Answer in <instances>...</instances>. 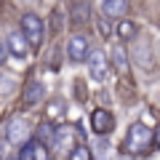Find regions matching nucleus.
Returning <instances> with one entry per match:
<instances>
[{
    "instance_id": "1",
    "label": "nucleus",
    "mask_w": 160,
    "mask_h": 160,
    "mask_svg": "<svg viewBox=\"0 0 160 160\" xmlns=\"http://www.w3.org/2000/svg\"><path fill=\"white\" fill-rule=\"evenodd\" d=\"M152 147V131H149L144 123H133L126 133V142H123V152L126 155H144Z\"/></svg>"
},
{
    "instance_id": "2",
    "label": "nucleus",
    "mask_w": 160,
    "mask_h": 160,
    "mask_svg": "<svg viewBox=\"0 0 160 160\" xmlns=\"http://www.w3.org/2000/svg\"><path fill=\"white\" fill-rule=\"evenodd\" d=\"M22 29H24V40H27V46L32 48H40V43H43V22H40V16H35V13H24L22 16Z\"/></svg>"
},
{
    "instance_id": "3",
    "label": "nucleus",
    "mask_w": 160,
    "mask_h": 160,
    "mask_svg": "<svg viewBox=\"0 0 160 160\" xmlns=\"http://www.w3.org/2000/svg\"><path fill=\"white\" fill-rule=\"evenodd\" d=\"M75 144V128L72 126H62V128H53V136L48 147L53 149L56 155H67Z\"/></svg>"
},
{
    "instance_id": "4",
    "label": "nucleus",
    "mask_w": 160,
    "mask_h": 160,
    "mask_svg": "<svg viewBox=\"0 0 160 160\" xmlns=\"http://www.w3.org/2000/svg\"><path fill=\"white\" fill-rule=\"evenodd\" d=\"M29 136V126H27V120L22 118V115H13L11 120L6 123V139L11 144H24Z\"/></svg>"
},
{
    "instance_id": "5",
    "label": "nucleus",
    "mask_w": 160,
    "mask_h": 160,
    "mask_svg": "<svg viewBox=\"0 0 160 160\" xmlns=\"http://www.w3.org/2000/svg\"><path fill=\"white\" fill-rule=\"evenodd\" d=\"M88 72H91L93 80H104L109 72V62H107V53L102 48H91L88 53Z\"/></svg>"
},
{
    "instance_id": "6",
    "label": "nucleus",
    "mask_w": 160,
    "mask_h": 160,
    "mask_svg": "<svg viewBox=\"0 0 160 160\" xmlns=\"http://www.w3.org/2000/svg\"><path fill=\"white\" fill-rule=\"evenodd\" d=\"M88 38H83V35H72L67 43V56L72 59V62H86L88 59Z\"/></svg>"
},
{
    "instance_id": "7",
    "label": "nucleus",
    "mask_w": 160,
    "mask_h": 160,
    "mask_svg": "<svg viewBox=\"0 0 160 160\" xmlns=\"http://www.w3.org/2000/svg\"><path fill=\"white\" fill-rule=\"evenodd\" d=\"M91 128H93V133H109L115 128V118L107 109H96L91 115Z\"/></svg>"
},
{
    "instance_id": "8",
    "label": "nucleus",
    "mask_w": 160,
    "mask_h": 160,
    "mask_svg": "<svg viewBox=\"0 0 160 160\" xmlns=\"http://www.w3.org/2000/svg\"><path fill=\"white\" fill-rule=\"evenodd\" d=\"M8 51L16 59H24L29 53V46H27V40H24L22 32H8Z\"/></svg>"
},
{
    "instance_id": "9",
    "label": "nucleus",
    "mask_w": 160,
    "mask_h": 160,
    "mask_svg": "<svg viewBox=\"0 0 160 160\" xmlns=\"http://www.w3.org/2000/svg\"><path fill=\"white\" fill-rule=\"evenodd\" d=\"M128 3L126 0H102V16L104 19H120L126 13Z\"/></svg>"
},
{
    "instance_id": "10",
    "label": "nucleus",
    "mask_w": 160,
    "mask_h": 160,
    "mask_svg": "<svg viewBox=\"0 0 160 160\" xmlns=\"http://www.w3.org/2000/svg\"><path fill=\"white\" fill-rule=\"evenodd\" d=\"M43 93H46V86H43V83H38V80H32V83L24 88V99H22V104H24V107H35V104L43 99Z\"/></svg>"
},
{
    "instance_id": "11",
    "label": "nucleus",
    "mask_w": 160,
    "mask_h": 160,
    "mask_svg": "<svg viewBox=\"0 0 160 160\" xmlns=\"http://www.w3.org/2000/svg\"><path fill=\"white\" fill-rule=\"evenodd\" d=\"M88 22H91V11H88V6L78 3V6L72 8V27L75 29H83Z\"/></svg>"
},
{
    "instance_id": "12",
    "label": "nucleus",
    "mask_w": 160,
    "mask_h": 160,
    "mask_svg": "<svg viewBox=\"0 0 160 160\" xmlns=\"http://www.w3.org/2000/svg\"><path fill=\"white\" fill-rule=\"evenodd\" d=\"M112 64H115V69H118L120 75L128 72V53H126V48H123V46H118L112 51Z\"/></svg>"
},
{
    "instance_id": "13",
    "label": "nucleus",
    "mask_w": 160,
    "mask_h": 160,
    "mask_svg": "<svg viewBox=\"0 0 160 160\" xmlns=\"http://www.w3.org/2000/svg\"><path fill=\"white\" fill-rule=\"evenodd\" d=\"M51 136H53V126H51V123H40L35 142H38L40 147H46V144H51Z\"/></svg>"
},
{
    "instance_id": "14",
    "label": "nucleus",
    "mask_w": 160,
    "mask_h": 160,
    "mask_svg": "<svg viewBox=\"0 0 160 160\" xmlns=\"http://www.w3.org/2000/svg\"><path fill=\"white\" fill-rule=\"evenodd\" d=\"M133 35H136V24L133 22H120V27H118V38L120 40H131Z\"/></svg>"
},
{
    "instance_id": "15",
    "label": "nucleus",
    "mask_w": 160,
    "mask_h": 160,
    "mask_svg": "<svg viewBox=\"0 0 160 160\" xmlns=\"http://www.w3.org/2000/svg\"><path fill=\"white\" fill-rule=\"evenodd\" d=\"M32 152H35V139H27L22 144V149H19L16 160H32Z\"/></svg>"
},
{
    "instance_id": "16",
    "label": "nucleus",
    "mask_w": 160,
    "mask_h": 160,
    "mask_svg": "<svg viewBox=\"0 0 160 160\" xmlns=\"http://www.w3.org/2000/svg\"><path fill=\"white\" fill-rule=\"evenodd\" d=\"M69 160H93V155H91L88 147H75L72 152H69Z\"/></svg>"
},
{
    "instance_id": "17",
    "label": "nucleus",
    "mask_w": 160,
    "mask_h": 160,
    "mask_svg": "<svg viewBox=\"0 0 160 160\" xmlns=\"http://www.w3.org/2000/svg\"><path fill=\"white\" fill-rule=\"evenodd\" d=\"M32 160H48V155H46V147H40L38 142H35V152H32Z\"/></svg>"
},
{
    "instance_id": "18",
    "label": "nucleus",
    "mask_w": 160,
    "mask_h": 160,
    "mask_svg": "<svg viewBox=\"0 0 160 160\" xmlns=\"http://www.w3.org/2000/svg\"><path fill=\"white\" fill-rule=\"evenodd\" d=\"M152 144H155V147L160 149V126H158V128L152 131Z\"/></svg>"
},
{
    "instance_id": "19",
    "label": "nucleus",
    "mask_w": 160,
    "mask_h": 160,
    "mask_svg": "<svg viewBox=\"0 0 160 160\" xmlns=\"http://www.w3.org/2000/svg\"><path fill=\"white\" fill-rule=\"evenodd\" d=\"M99 27H102V35L107 38V35H109V29H107V22H104V19H99Z\"/></svg>"
},
{
    "instance_id": "20",
    "label": "nucleus",
    "mask_w": 160,
    "mask_h": 160,
    "mask_svg": "<svg viewBox=\"0 0 160 160\" xmlns=\"http://www.w3.org/2000/svg\"><path fill=\"white\" fill-rule=\"evenodd\" d=\"M6 51H8V48H6V46H3V40H0V64L6 62Z\"/></svg>"
},
{
    "instance_id": "21",
    "label": "nucleus",
    "mask_w": 160,
    "mask_h": 160,
    "mask_svg": "<svg viewBox=\"0 0 160 160\" xmlns=\"http://www.w3.org/2000/svg\"><path fill=\"white\" fill-rule=\"evenodd\" d=\"M0 160H3V144H0Z\"/></svg>"
},
{
    "instance_id": "22",
    "label": "nucleus",
    "mask_w": 160,
    "mask_h": 160,
    "mask_svg": "<svg viewBox=\"0 0 160 160\" xmlns=\"http://www.w3.org/2000/svg\"><path fill=\"white\" fill-rule=\"evenodd\" d=\"M3 160H16V158H3Z\"/></svg>"
}]
</instances>
